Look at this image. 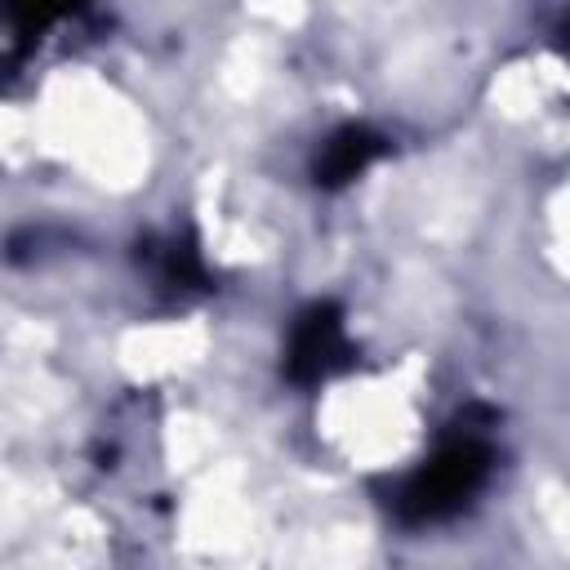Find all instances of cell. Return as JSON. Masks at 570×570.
<instances>
[{
	"label": "cell",
	"instance_id": "6da1fadb",
	"mask_svg": "<svg viewBox=\"0 0 570 570\" xmlns=\"http://www.w3.org/2000/svg\"><path fill=\"white\" fill-rule=\"evenodd\" d=\"M485 476V450L476 441H454L445 445L410 485L401 499V512L410 521H436L450 517Z\"/></svg>",
	"mask_w": 570,
	"mask_h": 570
},
{
	"label": "cell",
	"instance_id": "7a4b0ae2",
	"mask_svg": "<svg viewBox=\"0 0 570 570\" xmlns=\"http://www.w3.org/2000/svg\"><path fill=\"white\" fill-rule=\"evenodd\" d=\"M347 356V343H343V325L330 307H312L298 330H294V343H289V374L294 379H325L338 361Z\"/></svg>",
	"mask_w": 570,
	"mask_h": 570
},
{
	"label": "cell",
	"instance_id": "3957f363",
	"mask_svg": "<svg viewBox=\"0 0 570 570\" xmlns=\"http://www.w3.org/2000/svg\"><path fill=\"white\" fill-rule=\"evenodd\" d=\"M374 156H379V138L374 134H365V129H338L321 147V156H316V183L338 187V183L356 178Z\"/></svg>",
	"mask_w": 570,
	"mask_h": 570
},
{
	"label": "cell",
	"instance_id": "277c9868",
	"mask_svg": "<svg viewBox=\"0 0 570 570\" xmlns=\"http://www.w3.org/2000/svg\"><path fill=\"white\" fill-rule=\"evenodd\" d=\"M80 0H9V13H13V22L22 27V31H40V27H49L53 18H62V13H71Z\"/></svg>",
	"mask_w": 570,
	"mask_h": 570
}]
</instances>
